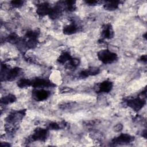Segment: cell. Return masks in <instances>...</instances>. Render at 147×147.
I'll list each match as a JSON object with an SVG mask.
<instances>
[{"mask_svg": "<svg viewBox=\"0 0 147 147\" xmlns=\"http://www.w3.org/2000/svg\"><path fill=\"white\" fill-rule=\"evenodd\" d=\"M99 122V121H98V120H91V121H87L85 124L87 126H93V125L97 124Z\"/></svg>", "mask_w": 147, "mask_h": 147, "instance_id": "cb8c5ba5", "label": "cell"}, {"mask_svg": "<svg viewBox=\"0 0 147 147\" xmlns=\"http://www.w3.org/2000/svg\"><path fill=\"white\" fill-rule=\"evenodd\" d=\"M80 63V60L76 58H71L70 60L68 61V63L66 64L65 68L68 69H74L76 68Z\"/></svg>", "mask_w": 147, "mask_h": 147, "instance_id": "d6986e66", "label": "cell"}, {"mask_svg": "<svg viewBox=\"0 0 147 147\" xmlns=\"http://www.w3.org/2000/svg\"><path fill=\"white\" fill-rule=\"evenodd\" d=\"M26 114L25 110H21L17 111L11 112L6 118V121L8 123L15 124L25 116Z\"/></svg>", "mask_w": 147, "mask_h": 147, "instance_id": "8992f818", "label": "cell"}, {"mask_svg": "<svg viewBox=\"0 0 147 147\" xmlns=\"http://www.w3.org/2000/svg\"><path fill=\"white\" fill-rule=\"evenodd\" d=\"M51 7L47 2H42L37 5V13L41 17L48 15Z\"/></svg>", "mask_w": 147, "mask_h": 147, "instance_id": "8fae6325", "label": "cell"}, {"mask_svg": "<svg viewBox=\"0 0 147 147\" xmlns=\"http://www.w3.org/2000/svg\"><path fill=\"white\" fill-rule=\"evenodd\" d=\"M134 137L127 134H121L118 137L112 140V143L114 145L127 144L133 142Z\"/></svg>", "mask_w": 147, "mask_h": 147, "instance_id": "ba28073f", "label": "cell"}, {"mask_svg": "<svg viewBox=\"0 0 147 147\" xmlns=\"http://www.w3.org/2000/svg\"><path fill=\"white\" fill-rule=\"evenodd\" d=\"M78 28L77 25L75 23L72 22L70 24L64 26L63 32L66 35H71L76 33L78 31Z\"/></svg>", "mask_w": 147, "mask_h": 147, "instance_id": "5bb4252c", "label": "cell"}, {"mask_svg": "<svg viewBox=\"0 0 147 147\" xmlns=\"http://www.w3.org/2000/svg\"><path fill=\"white\" fill-rule=\"evenodd\" d=\"M120 1H106L105 4L103 6V7L105 10L113 11L116 10L118 8L119 5L120 4Z\"/></svg>", "mask_w": 147, "mask_h": 147, "instance_id": "9a60e30c", "label": "cell"}, {"mask_svg": "<svg viewBox=\"0 0 147 147\" xmlns=\"http://www.w3.org/2000/svg\"><path fill=\"white\" fill-rule=\"evenodd\" d=\"M64 6L66 10L69 11H73L76 8L75 1H66L63 2Z\"/></svg>", "mask_w": 147, "mask_h": 147, "instance_id": "44dd1931", "label": "cell"}, {"mask_svg": "<svg viewBox=\"0 0 147 147\" xmlns=\"http://www.w3.org/2000/svg\"><path fill=\"white\" fill-rule=\"evenodd\" d=\"M142 136L145 138H146V130H145L143 133H142Z\"/></svg>", "mask_w": 147, "mask_h": 147, "instance_id": "f546056e", "label": "cell"}, {"mask_svg": "<svg viewBox=\"0 0 147 147\" xmlns=\"http://www.w3.org/2000/svg\"><path fill=\"white\" fill-rule=\"evenodd\" d=\"M38 34L39 31L37 30L28 31L23 38V44L28 48L32 49L35 48L37 44Z\"/></svg>", "mask_w": 147, "mask_h": 147, "instance_id": "7a4b0ae2", "label": "cell"}, {"mask_svg": "<svg viewBox=\"0 0 147 147\" xmlns=\"http://www.w3.org/2000/svg\"><path fill=\"white\" fill-rule=\"evenodd\" d=\"M145 103V99L141 97L129 99L126 101L127 105L131 109H132L133 110L136 111L140 110L143 107Z\"/></svg>", "mask_w": 147, "mask_h": 147, "instance_id": "5b68a950", "label": "cell"}, {"mask_svg": "<svg viewBox=\"0 0 147 147\" xmlns=\"http://www.w3.org/2000/svg\"><path fill=\"white\" fill-rule=\"evenodd\" d=\"M6 41L7 42H9L10 43L13 44H17L20 41H21L20 38L15 33H11L10 35H9L6 38Z\"/></svg>", "mask_w": 147, "mask_h": 147, "instance_id": "ffe728a7", "label": "cell"}, {"mask_svg": "<svg viewBox=\"0 0 147 147\" xmlns=\"http://www.w3.org/2000/svg\"><path fill=\"white\" fill-rule=\"evenodd\" d=\"M72 91V89L70 87H62L60 89V92L61 93H64V92H69L71 91Z\"/></svg>", "mask_w": 147, "mask_h": 147, "instance_id": "484cf974", "label": "cell"}, {"mask_svg": "<svg viewBox=\"0 0 147 147\" xmlns=\"http://www.w3.org/2000/svg\"><path fill=\"white\" fill-rule=\"evenodd\" d=\"M114 31L110 24H105L102 27L101 32L102 39H110L114 37Z\"/></svg>", "mask_w": 147, "mask_h": 147, "instance_id": "7c38bea8", "label": "cell"}, {"mask_svg": "<svg viewBox=\"0 0 147 147\" xmlns=\"http://www.w3.org/2000/svg\"><path fill=\"white\" fill-rule=\"evenodd\" d=\"M100 70L98 67H91L86 70L82 71L79 73V76L81 78H86L89 76H94L98 74Z\"/></svg>", "mask_w": 147, "mask_h": 147, "instance_id": "4fadbf2b", "label": "cell"}, {"mask_svg": "<svg viewBox=\"0 0 147 147\" xmlns=\"http://www.w3.org/2000/svg\"><path fill=\"white\" fill-rule=\"evenodd\" d=\"M86 3L87 4H88V5L94 6V5H96L97 4L98 1H86Z\"/></svg>", "mask_w": 147, "mask_h": 147, "instance_id": "83f0119b", "label": "cell"}, {"mask_svg": "<svg viewBox=\"0 0 147 147\" xmlns=\"http://www.w3.org/2000/svg\"><path fill=\"white\" fill-rule=\"evenodd\" d=\"M113 84L112 82L106 80L96 85V92L99 93H107L113 88Z\"/></svg>", "mask_w": 147, "mask_h": 147, "instance_id": "30bf717a", "label": "cell"}, {"mask_svg": "<svg viewBox=\"0 0 147 147\" xmlns=\"http://www.w3.org/2000/svg\"><path fill=\"white\" fill-rule=\"evenodd\" d=\"M31 86L34 88H44L54 87L56 85L49 80L44 78H36L31 80Z\"/></svg>", "mask_w": 147, "mask_h": 147, "instance_id": "52a82bcc", "label": "cell"}, {"mask_svg": "<svg viewBox=\"0 0 147 147\" xmlns=\"http://www.w3.org/2000/svg\"><path fill=\"white\" fill-rule=\"evenodd\" d=\"M71 106H72V103H64L62 105L60 106V108L63 109H66L69 108Z\"/></svg>", "mask_w": 147, "mask_h": 147, "instance_id": "4316f807", "label": "cell"}, {"mask_svg": "<svg viewBox=\"0 0 147 147\" xmlns=\"http://www.w3.org/2000/svg\"><path fill=\"white\" fill-rule=\"evenodd\" d=\"M98 59L103 64H111L115 61L118 59L117 55L109 49L100 50L97 53Z\"/></svg>", "mask_w": 147, "mask_h": 147, "instance_id": "3957f363", "label": "cell"}, {"mask_svg": "<svg viewBox=\"0 0 147 147\" xmlns=\"http://www.w3.org/2000/svg\"><path fill=\"white\" fill-rule=\"evenodd\" d=\"M140 60L143 61V62H146V55H142L140 57Z\"/></svg>", "mask_w": 147, "mask_h": 147, "instance_id": "f1b7e54d", "label": "cell"}, {"mask_svg": "<svg viewBox=\"0 0 147 147\" xmlns=\"http://www.w3.org/2000/svg\"><path fill=\"white\" fill-rule=\"evenodd\" d=\"M122 128L123 125L121 123H118L114 127V130L117 132H119L122 130Z\"/></svg>", "mask_w": 147, "mask_h": 147, "instance_id": "d4e9b609", "label": "cell"}, {"mask_svg": "<svg viewBox=\"0 0 147 147\" xmlns=\"http://www.w3.org/2000/svg\"><path fill=\"white\" fill-rule=\"evenodd\" d=\"M24 1H12L10 2L11 6L14 8H19L23 5Z\"/></svg>", "mask_w": 147, "mask_h": 147, "instance_id": "603a6c76", "label": "cell"}, {"mask_svg": "<svg viewBox=\"0 0 147 147\" xmlns=\"http://www.w3.org/2000/svg\"><path fill=\"white\" fill-rule=\"evenodd\" d=\"M21 71V69L19 67H15L11 69H8L6 64H2L1 80L12 81L20 75Z\"/></svg>", "mask_w": 147, "mask_h": 147, "instance_id": "6da1fadb", "label": "cell"}, {"mask_svg": "<svg viewBox=\"0 0 147 147\" xmlns=\"http://www.w3.org/2000/svg\"><path fill=\"white\" fill-rule=\"evenodd\" d=\"M50 92L44 89H36L33 91L32 96L36 101H42L47 99L50 95Z\"/></svg>", "mask_w": 147, "mask_h": 147, "instance_id": "9c48e42d", "label": "cell"}, {"mask_svg": "<svg viewBox=\"0 0 147 147\" xmlns=\"http://www.w3.org/2000/svg\"><path fill=\"white\" fill-rule=\"evenodd\" d=\"M31 80L27 79H21L17 82V86L20 88H25L31 86Z\"/></svg>", "mask_w": 147, "mask_h": 147, "instance_id": "7402d4cb", "label": "cell"}, {"mask_svg": "<svg viewBox=\"0 0 147 147\" xmlns=\"http://www.w3.org/2000/svg\"><path fill=\"white\" fill-rule=\"evenodd\" d=\"M61 12L62 9L61 6L57 5L53 7H51V9L48 16L51 19H56L60 16Z\"/></svg>", "mask_w": 147, "mask_h": 147, "instance_id": "2e32d148", "label": "cell"}, {"mask_svg": "<svg viewBox=\"0 0 147 147\" xmlns=\"http://www.w3.org/2000/svg\"><path fill=\"white\" fill-rule=\"evenodd\" d=\"M16 100V97L14 95L9 94L7 95L3 96L1 99V103L3 105H8L14 102Z\"/></svg>", "mask_w": 147, "mask_h": 147, "instance_id": "e0dca14e", "label": "cell"}, {"mask_svg": "<svg viewBox=\"0 0 147 147\" xmlns=\"http://www.w3.org/2000/svg\"><path fill=\"white\" fill-rule=\"evenodd\" d=\"M72 57L68 52H63L57 59V61L61 64H64L71 59Z\"/></svg>", "mask_w": 147, "mask_h": 147, "instance_id": "ac0fdd59", "label": "cell"}, {"mask_svg": "<svg viewBox=\"0 0 147 147\" xmlns=\"http://www.w3.org/2000/svg\"><path fill=\"white\" fill-rule=\"evenodd\" d=\"M48 136V131L46 129L36 128L33 133L28 138V142L44 141Z\"/></svg>", "mask_w": 147, "mask_h": 147, "instance_id": "277c9868", "label": "cell"}]
</instances>
